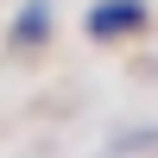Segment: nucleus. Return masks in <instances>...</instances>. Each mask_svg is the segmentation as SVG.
<instances>
[{
  "mask_svg": "<svg viewBox=\"0 0 158 158\" xmlns=\"http://www.w3.org/2000/svg\"><path fill=\"white\" fill-rule=\"evenodd\" d=\"M152 25V6L146 0H95L82 19V32L95 38V44H127V38H139Z\"/></svg>",
  "mask_w": 158,
  "mask_h": 158,
  "instance_id": "1",
  "label": "nucleus"
},
{
  "mask_svg": "<svg viewBox=\"0 0 158 158\" xmlns=\"http://www.w3.org/2000/svg\"><path fill=\"white\" fill-rule=\"evenodd\" d=\"M44 38H51V0H25L19 19H13V44H19V51H38Z\"/></svg>",
  "mask_w": 158,
  "mask_h": 158,
  "instance_id": "2",
  "label": "nucleus"
}]
</instances>
